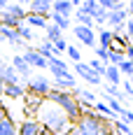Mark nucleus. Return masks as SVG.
<instances>
[{
  "label": "nucleus",
  "instance_id": "de8ad7c7",
  "mask_svg": "<svg viewBox=\"0 0 133 135\" xmlns=\"http://www.w3.org/2000/svg\"><path fill=\"white\" fill-rule=\"evenodd\" d=\"M66 135H68V133H66Z\"/></svg>",
  "mask_w": 133,
  "mask_h": 135
},
{
  "label": "nucleus",
  "instance_id": "bb28decb",
  "mask_svg": "<svg viewBox=\"0 0 133 135\" xmlns=\"http://www.w3.org/2000/svg\"><path fill=\"white\" fill-rule=\"evenodd\" d=\"M16 35H19V40H21V42H26V44H28L30 40H33V30H30V28H28L26 23L16 28Z\"/></svg>",
  "mask_w": 133,
  "mask_h": 135
},
{
  "label": "nucleus",
  "instance_id": "412c9836",
  "mask_svg": "<svg viewBox=\"0 0 133 135\" xmlns=\"http://www.w3.org/2000/svg\"><path fill=\"white\" fill-rule=\"evenodd\" d=\"M49 19H52L49 23H52V26H56L61 33L72 26V19H66V16H61V14H54V12H52V14H49Z\"/></svg>",
  "mask_w": 133,
  "mask_h": 135
},
{
  "label": "nucleus",
  "instance_id": "6e6552de",
  "mask_svg": "<svg viewBox=\"0 0 133 135\" xmlns=\"http://www.w3.org/2000/svg\"><path fill=\"white\" fill-rule=\"evenodd\" d=\"M75 72H77V75H80L86 84H91V86H98V84L103 81V79H100V77L91 70V68L86 65V63H75Z\"/></svg>",
  "mask_w": 133,
  "mask_h": 135
},
{
  "label": "nucleus",
  "instance_id": "c03bdc74",
  "mask_svg": "<svg viewBox=\"0 0 133 135\" xmlns=\"http://www.w3.org/2000/svg\"><path fill=\"white\" fill-rule=\"evenodd\" d=\"M129 135H133V128H131V133H129Z\"/></svg>",
  "mask_w": 133,
  "mask_h": 135
},
{
  "label": "nucleus",
  "instance_id": "2f4dec72",
  "mask_svg": "<svg viewBox=\"0 0 133 135\" xmlns=\"http://www.w3.org/2000/svg\"><path fill=\"white\" fill-rule=\"evenodd\" d=\"M121 61H126L124 51H110V61H107V65H119Z\"/></svg>",
  "mask_w": 133,
  "mask_h": 135
},
{
  "label": "nucleus",
  "instance_id": "4468645a",
  "mask_svg": "<svg viewBox=\"0 0 133 135\" xmlns=\"http://www.w3.org/2000/svg\"><path fill=\"white\" fill-rule=\"evenodd\" d=\"M52 89H58V91H75L77 89V81L72 75H66V77H56L54 79V86Z\"/></svg>",
  "mask_w": 133,
  "mask_h": 135
},
{
  "label": "nucleus",
  "instance_id": "ea45409f",
  "mask_svg": "<svg viewBox=\"0 0 133 135\" xmlns=\"http://www.w3.org/2000/svg\"><path fill=\"white\" fill-rule=\"evenodd\" d=\"M5 7H7V2H5V0H0V14L5 12Z\"/></svg>",
  "mask_w": 133,
  "mask_h": 135
},
{
  "label": "nucleus",
  "instance_id": "f3484780",
  "mask_svg": "<svg viewBox=\"0 0 133 135\" xmlns=\"http://www.w3.org/2000/svg\"><path fill=\"white\" fill-rule=\"evenodd\" d=\"M2 14L12 16L16 21H24V19H26V7H24V5H16V2H7V7H5Z\"/></svg>",
  "mask_w": 133,
  "mask_h": 135
},
{
  "label": "nucleus",
  "instance_id": "37998d69",
  "mask_svg": "<svg viewBox=\"0 0 133 135\" xmlns=\"http://www.w3.org/2000/svg\"><path fill=\"white\" fill-rule=\"evenodd\" d=\"M129 81H131V84H133V75H131V77H129Z\"/></svg>",
  "mask_w": 133,
  "mask_h": 135
},
{
  "label": "nucleus",
  "instance_id": "423d86ee",
  "mask_svg": "<svg viewBox=\"0 0 133 135\" xmlns=\"http://www.w3.org/2000/svg\"><path fill=\"white\" fill-rule=\"evenodd\" d=\"M72 33H75V37H77V42L80 44H84V47H98V42H96V33H93V28H84V26H75L72 28Z\"/></svg>",
  "mask_w": 133,
  "mask_h": 135
},
{
  "label": "nucleus",
  "instance_id": "b1692460",
  "mask_svg": "<svg viewBox=\"0 0 133 135\" xmlns=\"http://www.w3.org/2000/svg\"><path fill=\"white\" fill-rule=\"evenodd\" d=\"M0 135H16V123H14L12 117L0 121Z\"/></svg>",
  "mask_w": 133,
  "mask_h": 135
},
{
  "label": "nucleus",
  "instance_id": "7c9ffc66",
  "mask_svg": "<svg viewBox=\"0 0 133 135\" xmlns=\"http://www.w3.org/2000/svg\"><path fill=\"white\" fill-rule=\"evenodd\" d=\"M117 119H119L121 123H126V126H131V128H133V112H131V109L124 107V109L119 112V117H117Z\"/></svg>",
  "mask_w": 133,
  "mask_h": 135
},
{
  "label": "nucleus",
  "instance_id": "a878e982",
  "mask_svg": "<svg viewBox=\"0 0 133 135\" xmlns=\"http://www.w3.org/2000/svg\"><path fill=\"white\" fill-rule=\"evenodd\" d=\"M98 9V2L96 0H84L80 7H77V12H82V14H86V16H93V12Z\"/></svg>",
  "mask_w": 133,
  "mask_h": 135
},
{
  "label": "nucleus",
  "instance_id": "473e14b6",
  "mask_svg": "<svg viewBox=\"0 0 133 135\" xmlns=\"http://www.w3.org/2000/svg\"><path fill=\"white\" fill-rule=\"evenodd\" d=\"M117 68H119V75H126V77H131V75H133V63H131V61H121Z\"/></svg>",
  "mask_w": 133,
  "mask_h": 135
},
{
  "label": "nucleus",
  "instance_id": "a211bd4d",
  "mask_svg": "<svg viewBox=\"0 0 133 135\" xmlns=\"http://www.w3.org/2000/svg\"><path fill=\"white\" fill-rule=\"evenodd\" d=\"M24 95H26V89H24V84H7V86H5V98L19 100V98H24Z\"/></svg>",
  "mask_w": 133,
  "mask_h": 135
},
{
  "label": "nucleus",
  "instance_id": "f704fd0d",
  "mask_svg": "<svg viewBox=\"0 0 133 135\" xmlns=\"http://www.w3.org/2000/svg\"><path fill=\"white\" fill-rule=\"evenodd\" d=\"M52 47H54V51H56V56H58V54H66V49H68V42L63 40V37H61V40H56V42H54Z\"/></svg>",
  "mask_w": 133,
  "mask_h": 135
},
{
  "label": "nucleus",
  "instance_id": "ddd939ff",
  "mask_svg": "<svg viewBox=\"0 0 133 135\" xmlns=\"http://www.w3.org/2000/svg\"><path fill=\"white\" fill-rule=\"evenodd\" d=\"M12 70L19 75V79H26L28 81V75H30V68H28V63L24 61V56H12Z\"/></svg>",
  "mask_w": 133,
  "mask_h": 135
},
{
  "label": "nucleus",
  "instance_id": "72a5a7b5",
  "mask_svg": "<svg viewBox=\"0 0 133 135\" xmlns=\"http://www.w3.org/2000/svg\"><path fill=\"white\" fill-rule=\"evenodd\" d=\"M96 58H98L100 63H105V65H107V61H110V49H103V47H96Z\"/></svg>",
  "mask_w": 133,
  "mask_h": 135
},
{
  "label": "nucleus",
  "instance_id": "9d476101",
  "mask_svg": "<svg viewBox=\"0 0 133 135\" xmlns=\"http://www.w3.org/2000/svg\"><path fill=\"white\" fill-rule=\"evenodd\" d=\"M47 70L54 75V79H56V77H66V75H70L68 63H66V61H61L58 56H54V58H49V61H47Z\"/></svg>",
  "mask_w": 133,
  "mask_h": 135
},
{
  "label": "nucleus",
  "instance_id": "aec40b11",
  "mask_svg": "<svg viewBox=\"0 0 133 135\" xmlns=\"http://www.w3.org/2000/svg\"><path fill=\"white\" fill-rule=\"evenodd\" d=\"M112 40H114V35H112V30H98V35H96V42H98V47H103V49H110L112 47Z\"/></svg>",
  "mask_w": 133,
  "mask_h": 135
},
{
  "label": "nucleus",
  "instance_id": "e433bc0d",
  "mask_svg": "<svg viewBox=\"0 0 133 135\" xmlns=\"http://www.w3.org/2000/svg\"><path fill=\"white\" fill-rule=\"evenodd\" d=\"M124 30H126V37L133 40V19H129V21L124 23Z\"/></svg>",
  "mask_w": 133,
  "mask_h": 135
},
{
  "label": "nucleus",
  "instance_id": "cd10ccee",
  "mask_svg": "<svg viewBox=\"0 0 133 135\" xmlns=\"http://www.w3.org/2000/svg\"><path fill=\"white\" fill-rule=\"evenodd\" d=\"M86 65L91 68L93 72H96V75H98V77H100V79H103V75H105V63H100V61H98V58H93V61H89V63H86Z\"/></svg>",
  "mask_w": 133,
  "mask_h": 135
},
{
  "label": "nucleus",
  "instance_id": "6ab92c4d",
  "mask_svg": "<svg viewBox=\"0 0 133 135\" xmlns=\"http://www.w3.org/2000/svg\"><path fill=\"white\" fill-rule=\"evenodd\" d=\"M103 77H105V81H107V84H112V86H119V84H121V75H119V68H117V65H107Z\"/></svg>",
  "mask_w": 133,
  "mask_h": 135
},
{
  "label": "nucleus",
  "instance_id": "c9c22d12",
  "mask_svg": "<svg viewBox=\"0 0 133 135\" xmlns=\"http://www.w3.org/2000/svg\"><path fill=\"white\" fill-rule=\"evenodd\" d=\"M121 89H124V95H126V98H133V84L129 79L121 81Z\"/></svg>",
  "mask_w": 133,
  "mask_h": 135
},
{
  "label": "nucleus",
  "instance_id": "39448f33",
  "mask_svg": "<svg viewBox=\"0 0 133 135\" xmlns=\"http://www.w3.org/2000/svg\"><path fill=\"white\" fill-rule=\"evenodd\" d=\"M42 103H44V98H38V95H30V93L24 95V114H26V119H35L38 117Z\"/></svg>",
  "mask_w": 133,
  "mask_h": 135
},
{
  "label": "nucleus",
  "instance_id": "20e7f679",
  "mask_svg": "<svg viewBox=\"0 0 133 135\" xmlns=\"http://www.w3.org/2000/svg\"><path fill=\"white\" fill-rule=\"evenodd\" d=\"M28 93L30 95H38V98H47V93L52 91V81L47 79V77H42V75H38V77H28Z\"/></svg>",
  "mask_w": 133,
  "mask_h": 135
},
{
  "label": "nucleus",
  "instance_id": "1a4fd4ad",
  "mask_svg": "<svg viewBox=\"0 0 133 135\" xmlns=\"http://www.w3.org/2000/svg\"><path fill=\"white\" fill-rule=\"evenodd\" d=\"M42 126L38 123V119H24L21 123H16V135H40Z\"/></svg>",
  "mask_w": 133,
  "mask_h": 135
},
{
  "label": "nucleus",
  "instance_id": "7ed1b4c3",
  "mask_svg": "<svg viewBox=\"0 0 133 135\" xmlns=\"http://www.w3.org/2000/svg\"><path fill=\"white\" fill-rule=\"evenodd\" d=\"M72 135H100L103 131H112V121L98 117L96 112H82V117L72 123Z\"/></svg>",
  "mask_w": 133,
  "mask_h": 135
},
{
  "label": "nucleus",
  "instance_id": "f03ea898",
  "mask_svg": "<svg viewBox=\"0 0 133 135\" xmlns=\"http://www.w3.org/2000/svg\"><path fill=\"white\" fill-rule=\"evenodd\" d=\"M44 100L52 103V105H56L61 112H66V117L70 119V123H75L82 117V105H80L77 95L72 93V91H58V89H52V91L47 93Z\"/></svg>",
  "mask_w": 133,
  "mask_h": 135
},
{
  "label": "nucleus",
  "instance_id": "2eb2a0df",
  "mask_svg": "<svg viewBox=\"0 0 133 135\" xmlns=\"http://www.w3.org/2000/svg\"><path fill=\"white\" fill-rule=\"evenodd\" d=\"M129 21V14H126V7L124 9H114V12H110L107 14V23L112 28H119V26H124Z\"/></svg>",
  "mask_w": 133,
  "mask_h": 135
},
{
  "label": "nucleus",
  "instance_id": "a19ab883",
  "mask_svg": "<svg viewBox=\"0 0 133 135\" xmlns=\"http://www.w3.org/2000/svg\"><path fill=\"white\" fill-rule=\"evenodd\" d=\"M2 95H5V84L0 81V100H2Z\"/></svg>",
  "mask_w": 133,
  "mask_h": 135
},
{
  "label": "nucleus",
  "instance_id": "4c0bfd02",
  "mask_svg": "<svg viewBox=\"0 0 133 135\" xmlns=\"http://www.w3.org/2000/svg\"><path fill=\"white\" fill-rule=\"evenodd\" d=\"M7 117H10V109L5 107L2 103H0V121H2V119H7Z\"/></svg>",
  "mask_w": 133,
  "mask_h": 135
},
{
  "label": "nucleus",
  "instance_id": "f8f14e48",
  "mask_svg": "<svg viewBox=\"0 0 133 135\" xmlns=\"http://www.w3.org/2000/svg\"><path fill=\"white\" fill-rule=\"evenodd\" d=\"M52 12L54 14H61V16H66V19H70V16L75 14V7H72L70 0H54V2H52Z\"/></svg>",
  "mask_w": 133,
  "mask_h": 135
},
{
  "label": "nucleus",
  "instance_id": "c756f323",
  "mask_svg": "<svg viewBox=\"0 0 133 135\" xmlns=\"http://www.w3.org/2000/svg\"><path fill=\"white\" fill-rule=\"evenodd\" d=\"M66 54H68V58H70L72 63H82V51L77 49V47H75V44H68Z\"/></svg>",
  "mask_w": 133,
  "mask_h": 135
},
{
  "label": "nucleus",
  "instance_id": "393cba45",
  "mask_svg": "<svg viewBox=\"0 0 133 135\" xmlns=\"http://www.w3.org/2000/svg\"><path fill=\"white\" fill-rule=\"evenodd\" d=\"M44 33H47V37H44V40L49 42V44H54L56 40H61V37H63V33H61V30H58L56 26H52V23H47V28H44Z\"/></svg>",
  "mask_w": 133,
  "mask_h": 135
},
{
  "label": "nucleus",
  "instance_id": "79ce46f5",
  "mask_svg": "<svg viewBox=\"0 0 133 135\" xmlns=\"http://www.w3.org/2000/svg\"><path fill=\"white\" fill-rule=\"evenodd\" d=\"M100 135H114V133H112V131H103Z\"/></svg>",
  "mask_w": 133,
  "mask_h": 135
},
{
  "label": "nucleus",
  "instance_id": "58836bf2",
  "mask_svg": "<svg viewBox=\"0 0 133 135\" xmlns=\"http://www.w3.org/2000/svg\"><path fill=\"white\" fill-rule=\"evenodd\" d=\"M126 14H129V19H133V0L126 5Z\"/></svg>",
  "mask_w": 133,
  "mask_h": 135
},
{
  "label": "nucleus",
  "instance_id": "dca6fc26",
  "mask_svg": "<svg viewBox=\"0 0 133 135\" xmlns=\"http://www.w3.org/2000/svg\"><path fill=\"white\" fill-rule=\"evenodd\" d=\"M0 81H2L5 86H7V84H21L19 75H16V72L12 70V65H7V63L0 68Z\"/></svg>",
  "mask_w": 133,
  "mask_h": 135
},
{
  "label": "nucleus",
  "instance_id": "c85d7f7f",
  "mask_svg": "<svg viewBox=\"0 0 133 135\" xmlns=\"http://www.w3.org/2000/svg\"><path fill=\"white\" fill-rule=\"evenodd\" d=\"M107 14H110V12H105V9L98 5V9H96V12H93V16H91V19H93V23H98V26L107 23Z\"/></svg>",
  "mask_w": 133,
  "mask_h": 135
},
{
  "label": "nucleus",
  "instance_id": "49530a36",
  "mask_svg": "<svg viewBox=\"0 0 133 135\" xmlns=\"http://www.w3.org/2000/svg\"><path fill=\"white\" fill-rule=\"evenodd\" d=\"M0 42H2V37H0Z\"/></svg>",
  "mask_w": 133,
  "mask_h": 135
},
{
  "label": "nucleus",
  "instance_id": "4be33fe9",
  "mask_svg": "<svg viewBox=\"0 0 133 135\" xmlns=\"http://www.w3.org/2000/svg\"><path fill=\"white\" fill-rule=\"evenodd\" d=\"M24 23H28V28L33 26V28H47V19L44 16H38V14H28L26 12V19H24Z\"/></svg>",
  "mask_w": 133,
  "mask_h": 135
},
{
  "label": "nucleus",
  "instance_id": "a18cd8bd",
  "mask_svg": "<svg viewBox=\"0 0 133 135\" xmlns=\"http://www.w3.org/2000/svg\"><path fill=\"white\" fill-rule=\"evenodd\" d=\"M131 112H133V105H131Z\"/></svg>",
  "mask_w": 133,
  "mask_h": 135
},
{
  "label": "nucleus",
  "instance_id": "9b49d317",
  "mask_svg": "<svg viewBox=\"0 0 133 135\" xmlns=\"http://www.w3.org/2000/svg\"><path fill=\"white\" fill-rule=\"evenodd\" d=\"M28 14H38V16H44V19H49V14H52V2L49 0H33L30 5H28Z\"/></svg>",
  "mask_w": 133,
  "mask_h": 135
},
{
  "label": "nucleus",
  "instance_id": "f257e3e1",
  "mask_svg": "<svg viewBox=\"0 0 133 135\" xmlns=\"http://www.w3.org/2000/svg\"><path fill=\"white\" fill-rule=\"evenodd\" d=\"M38 123H40L49 135H66L68 128H72L70 119L66 117V112H61L56 105L47 103V100L42 103L40 112H38Z\"/></svg>",
  "mask_w": 133,
  "mask_h": 135
},
{
  "label": "nucleus",
  "instance_id": "5701e85b",
  "mask_svg": "<svg viewBox=\"0 0 133 135\" xmlns=\"http://www.w3.org/2000/svg\"><path fill=\"white\" fill-rule=\"evenodd\" d=\"M35 51H38V54H40L42 58H47V61L56 56V51H54V47H52V44H49L47 40H44V37H42V42L38 44V47H35Z\"/></svg>",
  "mask_w": 133,
  "mask_h": 135
},
{
  "label": "nucleus",
  "instance_id": "0eeeda50",
  "mask_svg": "<svg viewBox=\"0 0 133 135\" xmlns=\"http://www.w3.org/2000/svg\"><path fill=\"white\" fill-rule=\"evenodd\" d=\"M24 61L28 63V68L33 70V68H38V70H47V58H42L38 51H35V47H26V51H24Z\"/></svg>",
  "mask_w": 133,
  "mask_h": 135
}]
</instances>
